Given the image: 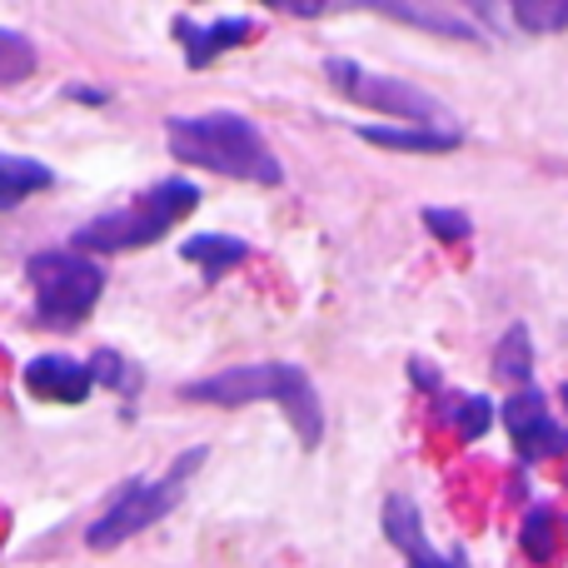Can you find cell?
<instances>
[{"label":"cell","instance_id":"6da1fadb","mask_svg":"<svg viewBox=\"0 0 568 568\" xmlns=\"http://www.w3.org/2000/svg\"><path fill=\"white\" fill-rule=\"evenodd\" d=\"M165 140L175 160L225 180H245V185H280L284 165L270 150L265 130L255 120L235 115V110H205V115H170Z\"/></svg>","mask_w":568,"mask_h":568},{"label":"cell","instance_id":"7a4b0ae2","mask_svg":"<svg viewBox=\"0 0 568 568\" xmlns=\"http://www.w3.org/2000/svg\"><path fill=\"white\" fill-rule=\"evenodd\" d=\"M180 394L195 404H220V409H240V404L270 399L284 409V424L294 429L300 449H320V439H324L320 389H314V379L300 369V364H240V369L185 384Z\"/></svg>","mask_w":568,"mask_h":568},{"label":"cell","instance_id":"3957f363","mask_svg":"<svg viewBox=\"0 0 568 568\" xmlns=\"http://www.w3.org/2000/svg\"><path fill=\"white\" fill-rule=\"evenodd\" d=\"M195 205H200V185H190V180H180V175L155 180V185L140 190L130 205L105 210V215H95L90 225H80L75 250L80 255H125V250H145V245H155V240H165V230L180 225Z\"/></svg>","mask_w":568,"mask_h":568},{"label":"cell","instance_id":"277c9868","mask_svg":"<svg viewBox=\"0 0 568 568\" xmlns=\"http://www.w3.org/2000/svg\"><path fill=\"white\" fill-rule=\"evenodd\" d=\"M200 464H205V449H185L175 464H170L165 479H155V484L125 479V489L115 494V504H110V509L85 529V544H90V549H115V544L145 534L150 524H160L180 504V494H185L190 474H195Z\"/></svg>","mask_w":568,"mask_h":568},{"label":"cell","instance_id":"5b68a950","mask_svg":"<svg viewBox=\"0 0 568 568\" xmlns=\"http://www.w3.org/2000/svg\"><path fill=\"white\" fill-rule=\"evenodd\" d=\"M30 284H36V320L45 329H80L95 310L100 290H105V270L90 255H60V250H45L26 265Z\"/></svg>","mask_w":568,"mask_h":568},{"label":"cell","instance_id":"8992f818","mask_svg":"<svg viewBox=\"0 0 568 568\" xmlns=\"http://www.w3.org/2000/svg\"><path fill=\"white\" fill-rule=\"evenodd\" d=\"M324 75H329L334 90H339L344 100H354V105L379 110V115H394V120H409V125H419V130H444L439 95L409 85V80L379 75V70H364V65H354V60H339V55L324 60Z\"/></svg>","mask_w":568,"mask_h":568},{"label":"cell","instance_id":"52a82bcc","mask_svg":"<svg viewBox=\"0 0 568 568\" xmlns=\"http://www.w3.org/2000/svg\"><path fill=\"white\" fill-rule=\"evenodd\" d=\"M504 424H509V439H514V449L524 454V464H539V459H549V454H568V429H559V424L549 419V404H544V394L534 389V384L509 394Z\"/></svg>","mask_w":568,"mask_h":568},{"label":"cell","instance_id":"ba28073f","mask_svg":"<svg viewBox=\"0 0 568 568\" xmlns=\"http://www.w3.org/2000/svg\"><path fill=\"white\" fill-rule=\"evenodd\" d=\"M384 534H389V544L409 559V568H469L464 564V554H434L429 539H424V519H419V504L404 499V494H394V499H384Z\"/></svg>","mask_w":568,"mask_h":568},{"label":"cell","instance_id":"9c48e42d","mask_svg":"<svg viewBox=\"0 0 568 568\" xmlns=\"http://www.w3.org/2000/svg\"><path fill=\"white\" fill-rule=\"evenodd\" d=\"M250 36H255V20H250V16L210 20V26H195V20H185V16L175 20V40H180V45H185L190 70H205V65H215V60L225 55V50L245 45Z\"/></svg>","mask_w":568,"mask_h":568},{"label":"cell","instance_id":"30bf717a","mask_svg":"<svg viewBox=\"0 0 568 568\" xmlns=\"http://www.w3.org/2000/svg\"><path fill=\"white\" fill-rule=\"evenodd\" d=\"M26 384L36 399H50V404H85L90 389H95L85 364L65 359V354H40V359H30Z\"/></svg>","mask_w":568,"mask_h":568},{"label":"cell","instance_id":"8fae6325","mask_svg":"<svg viewBox=\"0 0 568 568\" xmlns=\"http://www.w3.org/2000/svg\"><path fill=\"white\" fill-rule=\"evenodd\" d=\"M354 135H359L364 145L404 150V155H449V150L464 145V135L454 125H444V130H419V125H354Z\"/></svg>","mask_w":568,"mask_h":568},{"label":"cell","instance_id":"7c38bea8","mask_svg":"<svg viewBox=\"0 0 568 568\" xmlns=\"http://www.w3.org/2000/svg\"><path fill=\"white\" fill-rule=\"evenodd\" d=\"M369 10H379V16H394V20H409V26L429 30V36L479 40V30H474L469 20H459L454 10H439V6H419V0H374Z\"/></svg>","mask_w":568,"mask_h":568},{"label":"cell","instance_id":"4fadbf2b","mask_svg":"<svg viewBox=\"0 0 568 568\" xmlns=\"http://www.w3.org/2000/svg\"><path fill=\"white\" fill-rule=\"evenodd\" d=\"M55 185V170L40 165V160H26V155H0V215L16 210L20 200L40 195V190Z\"/></svg>","mask_w":568,"mask_h":568},{"label":"cell","instance_id":"5bb4252c","mask_svg":"<svg viewBox=\"0 0 568 568\" xmlns=\"http://www.w3.org/2000/svg\"><path fill=\"white\" fill-rule=\"evenodd\" d=\"M180 255H185L190 265L205 270V280H220V275H230L235 265H245L250 245L245 240H230V235H190L185 245H180Z\"/></svg>","mask_w":568,"mask_h":568},{"label":"cell","instance_id":"9a60e30c","mask_svg":"<svg viewBox=\"0 0 568 568\" xmlns=\"http://www.w3.org/2000/svg\"><path fill=\"white\" fill-rule=\"evenodd\" d=\"M494 379L514 384V394L534 384V344H529V329H524V324H514V329L499 339V349H494Z\"/></svg>","mask_w":568,"mask_h":568},{"label":"cell","instance_id":"2e32d148","mask_svg":"<svg viewBox=\"0 0 568 568\" xmlns=\"http://www.w3.org/2000/svg\"><path fill=\"white\" fill-rule=\"evenodd\" d=\"M36 65H40L36 40L10 30V26H0V90H16L20 80L36 75Z\"/></svg>","mask_w":568,"mask_h":568},{"label":"cell","instance_id":"e0dca14e","mask_svg":"<svg viewBox=\"0 0 568 568\" xmlns=\"http://www.w3.org/2000/svg\"><path fill=\"white\" fill-rule=\"evenodd\" d=\"M519 544L534 564H549L554 549H559V514H554L549 504H534L519 524Z\"/></svg>","mask_w":568,"mask_h":568},{"label":"cell","instance_id":"ac0fdd59","mask_svg":"<svg viewBox=\"0 0 568 568\" xmlns=\"http://www.w3.org/2000/svg\"><path fill=\"white\" fill-rule=\"evenodd\" d=\"M449 424L459 429L464 444L484 439L489 424H494V404L484 399V394H449Z\"/></svg>","mask_w":568,"mask_h":568},{"label":"cell","instance_id":"d6986e66","mask_svg":"<svg viewBox=\"0 0 568 568\" xmlns=\"http://www.w3.org/2000/svg\"><path fill=\"white\" fill-rule=\"evenodd\" d=\"M85 369H90V379L105 384V389H120V394H135V389H140V384H135V379H140V369H135V364L120 359L115 349H100L95 359L85 364Z\"/></svg>","mask_w":568,"mask_h":568},{"label":"cell","instance_id":"ffe728a7","mask_svg":"<svg viewBox=\"0 0 568 568\" xmlns=\"http://www.w3.org/2000/svg\"><path fill=\"white\" fill-rule=\"evenodd\" d=\"M514 20L524 30H564L568 26V0H519Z\"/></svg>","mask_w":568,"mask_h":568},{"label":"cell","instance_id":"44dd1931","mask_svg":"<svg viewBox=\"0 0 568 568\" xmlns=\"http://www.w3.org/2000/svg\"><path fill=\"white\" fill-rule=\"evenodd\" d=\"M424 225H429V235H439L444 245H464V240L474 235V220L464 215V210H444V205L424 210Z\"/></svg>","mask_w":568,"mask_h":568},{"label":"cell","instance_id":"7402d4cb","mask_svg":"<svg viewBox=\"0 0 568 568\" xmlns=\"http://www.w3.org/2000/svg\"><path fill=\"white\" fill-rule=\"evenodd\" d=\"M65 100H80V105H110V90H100V85H65Z\"/></svg>","mask_w":568,"mask_h":568},{"label":"cell","instance_id":"603a6c76","mask_svg":"<svg viewBox=\"0 0 568 568\" xmlns=\"http://www.w3.org/2000/svg\"><path fill=\"white\" fill-rule=\"evenodd\" d=\"M409 374L419 379V389H424V394H444V379H439V374H434L424 359H409Z\"/></svg>","mask_w":568,"mask_h":568},{"label":"cell","instance_id":"cb8c5ba5","mask_svg":"<svg viewBox=\"0 0 568 568\" xmlns=\"http://www.w3.org/2000/svg\"><path fill=\"white\" fill-rule=\"evenodd\" d=\"M284 16H304V20H314V16H324V6H314V0H284Z\"/></svg>","mask_w":568,"mask_h":568},{"label":"cell","instance_id":"d4e9b609","mask_svg":"<svg viewBox=\"0 0 568 568\" xmlns=\"http://www.w3.org/2000/svg\"><path fill=\"white\" fill-rule=\"evenodd\" d=\"M564 404H568V384H564Z\"/></svg>","mask_w":568,"mask_h":568}]
</instances>
